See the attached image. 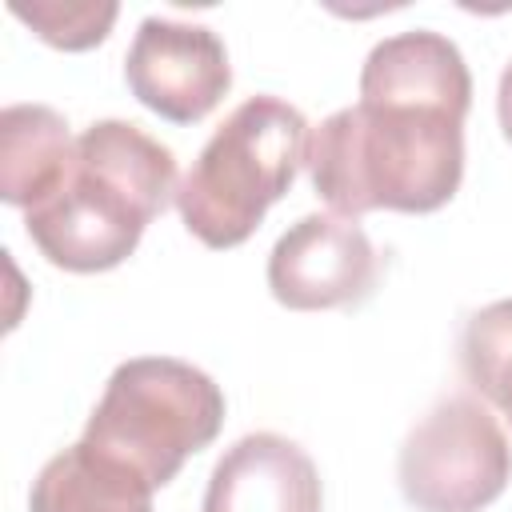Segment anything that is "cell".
<instances>
[{
	"label": "cell",
	"mask_w": 512,
	"mask_h": 512,
	"mask_svg": "<svg viewBox=\"0 0 512 512\" xmlns=\"http://www.w3.org/2000/svg\"><path fill=\"white\" fill-rule=\"evenodd\" d=\"M396 480L416 512H480L512 480V444L476 396L456 392L408 432Z\"/></svg>",
	"instance_id": "cell-5"
},
{
	"label": "cell",
	"mask_w": 512,
	"mask_h": 512,
	"mask_svg": "<svg viewBox=\"0 0 512 512\" xmlns=\"http://www.w3.org/2000/svg\"><path fill=\"white\" fill-rule=\"evenodd\" d=\"M380 256L368 232L336 212L300 216L268 252V288L292 312L348 308L372 296Z\"/></svg>",
	"instance_id": "cell-6"
},
{
	"label": "cell",
	"mask_w": 512,
	"mask_h": 512,
	"mask_svg": "<svg viewBox=\"0 0 512 512\" xmlns=\"http://www.w3.org/2000/svg\"><path fill=\"white\" fill-rule=\"evenodd\" d=\"M308 140V120L288 100L252 96L236 104L176 192L184 228L208 248L244 244L308 164Z\"/></svg>",
	"instance_id": "cell-3"
},
{
	"label": "cell",
	"mask_w": 512,
	"mask_h": 512,
	"mask_svg": "<svg viewBox=\"0 0 512 512\" xmlns=\"http://www.w3.org/2000/svg\"><path fill=\"white\" fill-rule=\"evenodd\" d=\"M8 8L44 44L64 48V52L96 48L112 32V24L120 16V8L112 0H32V4L12 0Z\"/></svg>",
	"instance_id": "cell-13"
},
{
	"label": "cell",
	"mask_w": 512,
	"mask_h": 512,
	"mask_svg": "<svg viewBox=\"0 0 512 512\" xmlns=\"http://www.w3.org/2000/svg\"><path fill=\"white\" fill-rule=\"evenodd\" d=\"M176 156L132 120H96L76 136L64 180L24 212V232L64 272L124 264L176 196Z\"/></svg>",
	"instance_id": "cell-1"
},
{
	"label": "cell",
	"mask_w": 512,
	"mask_h": 512,
	"mask_svg": "<svg viewBox=\"0 0 512 512\" xmlns=\"http://www.w3.org/2000/svg\"><path fill=\"white\" fill-rule=\"evenodd\" d=\"M220 424L224 392L208 372L176 356H136L108 376L80 440L164 488L188 456L216 440Z\"/></svg>",
	"instance_id": "cell-4"
},
{
	"label": "cell",
	"mask_w": 512,
	"mask_h": 512,
	"mask_svg": "<svg viewBox=\"0 0 512 512\" xmlns=\"http://www.w3.org/2000/svg\"><path fill=\"white\" fill-rule=\"evenodd\" d=\"M496 116H500V128H504V136H508V144H512V60H508V68L500 72V88H496Z\"/></svg>",
	"instance_id": "cell-14"
},
{
	"label": "cell",
	"mask_w": 512,
	"mask_h": 512,
	"mask_svg": "<svg viewBox=\"0 0 512 512\" xmlns=\"http://www.w3.org/2000/svg\"><path fill=\"white\" fill-rule=\"evenodd\" d=\"M124 80L148 112L172 124H196L232 88V64L212 28L148 16L124 56Z\"/></svg>",
	"instance_id": "cell-7"
},
{
	"label": "cell",
	"mask_w": 512,
	"mask_h": 512,
	"mask_svg": "<svg viewBox=\"0 0 512 512\" xmlns=\"http://www.w3.org/2000/svg\"><path fill=\"white\" fill-rule=\"evenodd\" d=\"M76 140L68 120L48 104H8L0 112V196L36 208L68 172Z\"/></svg>",
	"instance_id": "cell-11"
},
{
	"label": "cell",
	"mask_w": 512,
	"mask_h": 512,
	"mask_svg": "<svg viewBox=\"0 0 512 512\" xmlns=\"http://www.w3.org/2000/svg\"><path fill=\"white\" fill-rule=\"evenodd\" d=\"M152 492L136 468L76 440L36 472L28 512H152Z\"/></svg>",
	"instance_id": "cell-10"
},
{
	"label": "cell",
	"mask_w": 512,
	"mask_h": 512,
	"mask_svg": "<svg viewBox=\"0 0 512 512\" xmlns=\"http://www.w3.org/2000/svg\"><path fill=\"white\" fill-rule=\"evenodd\" d=\"M324 488L312 456L276 432L240 436L212 468L204 512H320Z\"/></svg>",
	"instance_id": "cell-8"
},
{
	"label": "cell",
	"mask_w": 512,
	"mask_h": 512,
	"mask_svg": "<svg viewBox=\"0 0 512 512\" xmlns=\"http://www.w3.org/2000/svg\"><path fill=\"white\" fill-rule=\"evenodd\" d=\"M460 368L464 380L512 424V300L472 312L460 336Z\"/></svg>",
	"instance_id": "cell-12"
},
{
	"label": "cell",
	"mask_w": 512,
	"mask_h": 512,
	"mask_svg": "<svg viewBox=\"0 0 512 512\" xmlns=\"http://www.w3.org/2000/svg\"><path fill=\"white\" fill-rule=\"evenodd\" d=\"M360 100L440 108L464 120L472 104V76L448 36L428 28L396 32L368 52L360 68Z\"/></svg>",
	"instance_id": "cell-9"
},
{
	"label": "cell",
	"mask_w": 512,
	"mask_h": 512,
	"mask_svg": "<svg viewBox=\"0 0 512 512\" xmlns=\"http://www.w3.org/2000/svg\"><path fill=\"white\" fill-rule=\"evenodd\" d=\"M316 196L336 216L436 212L464 180V120L416 104H352L308 140Z\"/></svg>",
	"instance_id": "cell-2"
}]
</instances>
